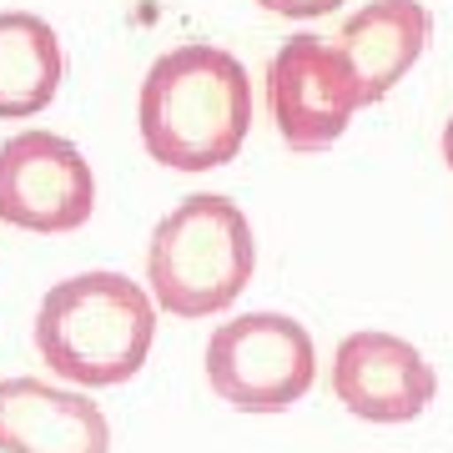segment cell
<instances>
[{"instance_id": "cell-1", "label": "cell", "mask_w": 453, "mask_h": 453, "mask_svg": "<svg viewBox=\"0 0 453 453\" xmlns=\"http://www.w3.org/2000/svg\"><path fill=\"white\" fill-rule=\"evenodd\" d=\"M136 127L151 162L172 172H217L237 162L252 131V76L211 41L172 46L146 71Z\"/></svg>"}, {"instance_id": "cell-2", "label": "cell", "mask_w": 453, "mask_h": 453, "mask_svg": "<svg viewBox=\"0 0 453 453\" xmlns=\"http://www.w3.org/2000/svg\"><path fill=\"white\" fill-rule=\"evenodd\" d=\"M157 303L127 273H76L41 297L31 323L35 353L71 388L131 383L157 342Z\"/></svg>"}, {"instance_id": "cell-3", "label": "cell", "mask_w": 453, "mask_h": 453, "mask_svg": "<svg viewBox=\"0 0 453 453\" xmlns=\"http://www.w3.org/2000/svg\"><path fill=\"white\" fill-rule=\"evenodd\" d=\"M257 273V237L232 196L192 192L151 226L146 242V292L172 318L226 312Z\"/></svg>"}, {"instance_id": "cell-4", "label": "cell", "mask_w": 453, "mask_h": 453, "mask_svg": "<svg viewBox=\"0 0 453 453\" xmlns=\"http://www.w3.org/2000/svg\"><path fill=\"white\" fill-rule=\"evenodd\" d=\"M207 383L237 413H288L318 378L312 333L288 312H237L211 327Z\"/></svg>"}, {"instance_id": "cell-5", "label": "cell", "mask_w": 453, "mask_h": 453, "mask_svg": "<svg viewBox=\"0 0 453 453\" xmlns=\"http://www.w3.org/2000/svg\"><path fill=\"white\" fill-rule=\"evenodd\" d=\"M363 111L353 61L327 35H292L267 61V116L292 151H327Z\"/></svg>"}, {"instance_id": "cell-6", "label": "cell", "mask_w": 453, "mask_h": 453, "mask_svg": "<svg viewBox=\"0 0 453 453\" xmlns=\"http://www.w3.org/2000/svg\"><path fill=\"white\" fill-rule=\"evenodd\" d=\"M96 172L81 146L56 131H16L0 142V222L41 237H61L91 222Z\"/></svg>"}, {"instance_id": "cell-7", "label": "cell", "mask_w": 453, "mask_h": 453, "mask_svg": "<svg viewBox=\"0 0 453 453\" xmlns=\"http://www.w3.org/2000/svg\"><path fill=\"white\" fill-rule=\"evenodd\" d=\"M333 398L363 423H413L438 398L434 363L398 333H348L333 353Z\"/></svg>"}, {"instance_id": "cell-8", "label": "cell", "mask_w": 453, "mask_h": 453, "mask_svg": "<svg viewBox=\"0 0 453 453\" xmlns=\"http://www.w3.org/2000/svg\"><path fill=\"white\" fill-rule=\"evenodd\" d=\"M0 453H111V423L86 388L46 378L0 383Z\"/></svg>"}, {"instance_id": "cell-9", "label": "cell", "mask_w": 453, "mask_h": 453, "mask_svg": "<svg viewBox=\"0 0 453 453\" xmlns=\"http://www.w3.org/2000/svg\"><path fill=\"white\" fill-rule=\"evenodd\" d=\"M434 41V16L423 0H368L363 11L342 20L338 46L353 61L363 106L383 101L393 86L418 65V56Z\"/></svg>"}, {"instance_id": "cell-10", "label": "cell", "mask_w": 453, "mask_h": 453, "mask_svg": "<svg viewBox=\"0 0 453 453\" xmlns=\"http://www.w3.org/2000/svg\"><path fill=\"white\" fill-rule=\"evenodd\" d=\"M65 76L61 35L35 11H0V121H31Z\"/></svg>"}, {"instance_id": "cell-11", "label": "cell", "mask_w": 453, "mask_h": 453, "mask_svg": "<svg viewBox=\"0 0 453 453\" xmlns=\"http://www.w3.org/2000/svg\"><path fill=\"white\" fill-rule=\"evenodd\" d=\"M262 11L273 16H288V20H318V16H333L342 0H257Z\"/></svg>"}, {"instance_id": "cell-12", "label": "cell", "mask_w": 453, "mask_h": 453, "mask_svg": "<svg viewBox=\"0 0 453 453\" xmlns=\"http://www.w3.org/2000/svg\"><path fill=\"white\" fill-rule=\"evenodd\" d=\"M438 151H443V162H449V172H453V116L443 121V136H438Z\"/></svg>"}]
</instances>
